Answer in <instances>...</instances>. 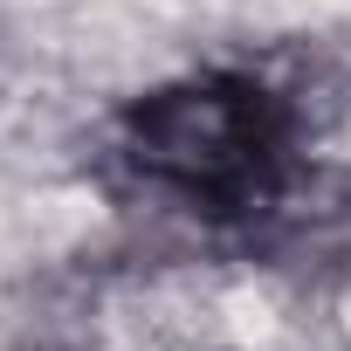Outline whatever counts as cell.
Segmentation results:
<instances>
[{"instance_id": "6da1fadb", "label": "cell", "mask_w": 351, "mask_h": 351, "mask_svg": "<svg viewBox=\"0 0 351 351\" xmlns=\"http://www.w3.org/2000/svg\"><path fill=\"white\" fill-rule=\"evenodd\" d=\"M124 158L193 214H255L289 180V104L234 69L158 83L124 110Z\"/></svg>"}]
</instances>
